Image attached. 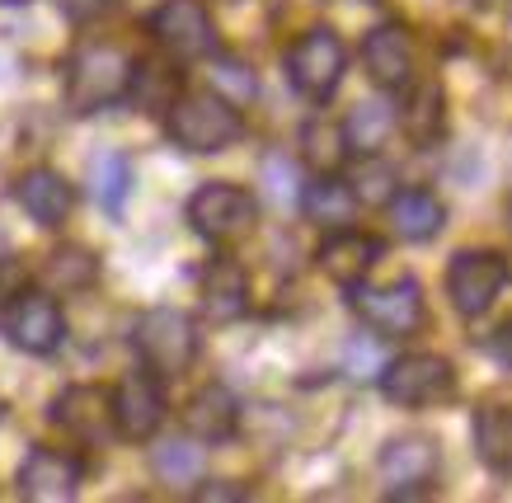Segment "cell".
<instances>
[{"mask_svg": "<svg viewBox=\"0 0 512 503\" xmlns=\"http://www.w3.org/2000/svg\"><path fill=\"white\" fill-rule=\"evenodd\" d=\"M376 386H381L390 405L433 409L442 400H451V391H456V367L442 353H400V358H386Z\"/></svg>", "mask_w": 512, "mask_h": 503, "instance_id": "8", "label": "cell"}, {"mask_svg": "<svg viewBox=\"0 0 512 503\" xmlns=\"http://www.w3.org/2000/svg\"><path fill=\"white\" fill-rule=\"evenodd\" d=\"M470 438H475V456H480L494 475H508L512 471V414L503 405L475 409Z\"/></svg>", "mask_w": 512, "mask_h": 503, "instance_id": "27", "label": "cell"}, {"mask_svg": "<svg viewBox=\"0 0 512 503\" xmlns=\"http://www.w3.org/2000/svg\"><path fill=\"white\" fill-rule=\"evenodd\" d=\"M264 184H268V193H273L278 207L296 203V198H301V170H296V160L282 156V151L264 156Z\"/></svg>", "mask_w": 512, "mask_h": 503, "instance_id": "33", "label": "cell"}, {"mask_svg": "<svg viewBox=\"0 0 512 503\" xmlns=\"http://www.w3.org/2000/svg\"><path fill=\"white\" fill-rule=\"evenodd\" d=\"M38 283H43V292H52V297H62V292H90V287L99 283V259H94L85 245H57V250L43 254Z\"/></svg>", "mask_w": 512, "mask_h": 503, "instance_id": "22", "label": "cell"}, {"mask_svg": "<svg viewBox=\"0 0 512 503\" xmlns=\"http://www.w3.org/2000/svg\"><path fill=\"white\" fill-rule=\"evenodd\" d=\"M343 292H348V306H353L357 320L372 334H381V339H409V334H419L423 320H428L423 287L414 283V278H390V283L362 278V283L343 287Z\"/></svg>", "mask_w": 512, "mask_h": 503, "instance_id": "4", "label": "cell"}, {"mask_svg": "<svg viewBox=\"0 0 512 503\" xmlns=\"http://www.w3.org/2000/svg\"><path fill=\"white\" fill-rule=\"evenodd\" d=\"M381 254H386V240L343 226V231H325V245L315 250V264L339 287H353V283H362V278H372V268L381 264Z\"/></svg>", "mask_w": 512, "mask_h": 503, "instance_id": "14", "label": "cell"}, {"mask_svg": "<svg viewBox=\"0 0 512 503\" xmlns=\"http://www.w3.org/2000/svg\"><path fill=\"white\" fill-rule=\"evenodd\" d=\"M109 5L113 0H57V10H62L71 24H90V19L109 15Z\"/></svg>", "mask_w": 512, "mask_h": 503, "instance_id": "35", "label": "cell"}, {"mask_svg": "<svg viewBox=\"0 0 512 503\" xmlns=\"http://www.w3.org/2000/svg\"><path fill=\"white\" fill-rule=\"evenodd\" d=\"M184 217L193 226V236H202L207 245H235V240H245L254 231L259 203H254V193L231 184V179H212L188 198Z\"/></svg>", "mask_w": 512, "mask_h": 503, "instance_id": "7", "label": "cell"}, {"mask_svg": "<svg viewBox=\"0 0 512 503\" xmlns=\"http://www.w3.org/2000/svg\"><path fill=\"white\" fill-rule=\"evenodd\" d=\"M301 212H306V221H315L320 231H343V226H353L357 221V198L348 193V184H343L334 170H325L320 179H311V184H301Z\"/></svg>", "mask_w": 512, "mask_h": 503, "instance_id": "21", "label": "cell"}, {"mask_svg": "<svg viewBox=\"0 0 512 503\" xmlns=\"http://www.w3.org/2000/svg\"><path fill=\"white\" fill-rule=\"evenodd\" d=\"M207 62H212V71H207V76H212V90H217L226 104L240 109V104H249V99H259V76H254V66H249L245 57L217 48Z\"/></svg>", "mask_w": 512, "mask_h": 503, "instance_id": "29", "label": "cell"}, {"mask_svg": "<svg viewBox=\"0 0 512 503\" xmlns=\"http://www.w3.org/2000/svg\"><path fill=\"white\" fill-rule=\"evenodd\" d=\"M52 424L62 428V433H71V438L90 442V447H99V442L113 438V405H109V391L104 386H66L57 400H52Z\"/></svg>", "mask_w": 512, "mask_h": 503, "instance_id": "15", "label": "cell"}, {"mask_svg": "<svg viewBox=\"0 0 512 503\" xmlns=\"http://www.w3.org/2000/svg\"><path fill=\"white\" fill-rule=\"evenodd\" d=\"M240 419H245V405H240V395L231 386H202L193 400L184 405V433L188 438H198L202 447H221V442H231L240 433Z\"/></svg>", "mask_w": 512, "mask_h": 503, "instance_id": "16", "label": "cell"}, {"mask_svg": "<svg viewBox=\"0 0 512 503\" xmlns=\"http://www.w3.org/2000/svg\"><path fill=\"white\" fill-rule=\"evenodd\" d=\"M386 367V348H381V334H357L353 344L343 348V372L353 381H376Z\"/></svg>", "mask_w": 512, "mask_h": 503, "instance_id": "32", "label": "cell"}, {"mask_svg": "<svg viewBox=\"0 0 512 503\" xmlns=\"http://www.w3.org/2000/svg\"><path fill=\"white\" fill-rule=\"evenodd\" d=\"M80 480H85V461L62 447H29V456L19 461V499L29 503L76 499Z\"/></svg>", "mask_w": 512, "mask_h": 503, "instance_id": "13", "label": "cell"}, {"mask_svg": "<svg viewBox=\"0 0 512 503\" xmlns=\"http://www.w3.org/2000/svg\"><path fill=\"white\" fill-rule=\"evenodd\" d=\"M132 348H137V362L146 372H156L160 381L184 377L188 367L198 362V320L179 306H151V311L137 315L132 325Z\"/></svg>", "mask_w": 512, "mask_h": 503, "instance_id": "3", "label": "cell"}, {"mask_svg": "<svg viewBox=\"0 0 512 503\" xmlns=\"http://www.w3.org/2000/svg\"><path fill=\"white\" fill-rule=\"evenodd\" d=\"M202 311L212 325H231L249 311V273L235 259H207L202 268Z\"/></svg>", "mask_w": 512, "mask_h": 503, "instance_id": "19", "label": "cell"}, {"mask_svg": "<svg viewBox=\"0 0 512 503\" xmlns=\"http://www.w3.org/2000/svg\"><path fill=\"white\" fill-rule=\"evenodd\" d=\"M127 80H132V52L123 43H109V38H90L62 66L66 109L76 113V118L113 109V104L127 99Z\"/></svg>", "mask_w": 512, "mask_h": 503, "instance_id": "1", "label": "cell"}, {"mask_svg": "<svg viewBox=\"0 0 512 503\" xmlns=\"http://www.w3.org/2000/svg\"><path fill=\"white\" fill-rule=\"evenodd\" d=\"M15 203L29 212L43 231H57L66 217H71V207H76V189H71V179L62 170H52V165H33L15 179Z\"/></svg>", "mask_w": 512, "mask_h": 503, "instance_id": "18", "label": "cell"}, {"mask_svg": "<svg viewBox=\"0 0 512 503\" xmlns=\"http://www.w3.org/2000/svg\"><path fill=\"white\" fill-rule=\"evenodd\" d=\"M184 90V80H179V66L165 57H132V80H127V99L137 104L141 113H165L174 104V95Z\"/></svg>", "mask_w": 512, "mask_h": 503, "instance_id": "23", "label": "cell"}, {"mask_svg": "<svg viewBox=\"0 0 512 503\" xmlns=\"http://www.w3.org/2000/svg\"><path fill=\"white\" fill-rule=\"evenodd\" d=\"M202 442L198 438H174V442H160L156 456H151V466L165 485H198L202 480Z\"/></svg>", "mask_w": 512, "mask_h": 503, "instance_id": "30", "label": "cell"}, {"mask_svg": "<svg viewBox=\"0 0 512 503\" xmlns=\"http://www.w3.org/2000/svg\"><path fill=\"white\" fill-rule=\"evenodd\" d=\"M0 330H5V339H10L19 353L52 358V353L66 344V315L52 292H43V287H19V292H10V297L0 301Z\"/></svg>", "mask_w": 512, "mask_h": 503, "instance_id": "6", "label": "cell"}, {"mask_svg": "<svg viewBox=\"0 0 512 503\" xmlns=\"http://www.w3.org/2000/svg\"><path fill=\"white\" fill-rule=\"evenodd\" d=\"M339 132H343L348 156H372V151H381V146L390 142V132H395V104H390V99H362L339 123Z\"/></svg>", "mask_w": 512, "mask_h": 503, "instance_id": "24", "label": "cell"}, {"mask_svg": "<svg viewBox=\"0 0 512 503\" xmlns=\"http://www.w3.org/2000/svg\"><path fill=\"white\" fill-rule=\"evenodd\" d=\"M362 66H367L376 90L400 95L404 85L414 80V43H409V33L400 24H376L362 38Z\"/></svg>", "mask_w": 512, "mask_h": 503, "instance_id": "17", "label": "cell"}, {"mask_svg": "<svg viewBox=\"0 0 512 503\" xmlns=\"http://www.w3.org/2000/svg\"><path fill=\"white\" fill-rule=\"evenodd\" d=\"M301 146H306V160L311 165H320V174L334 170L343 156H348V146H343V132L339 127H329V123H306V132H301Z\"/></svg>", "mask_w": 512, "mask_h": 503, "instance_id": "31", "label": "cell"}, {"mask_svg": "<svg viewBox=\"0 0 512 503\" xmlns=\"http://www.w3.org/2000/svg\"><path fill=\"white\" fill-rule=\"evenodd\" d=\"M127 193H132V160L123 151H94L90 156V198L99 212L123 217Z\"/></svg>", "mask_w": 512, "mask_h": 503, "instance_id": "26", "label": "cell"}, {"mask_svg": "<svg viewBox=\"0 0 512 503\" xmlns=\"http://www.w3.org/2000/svg\"><path fill=\"white\" fill-rule=\"evenodd\" d=\"M343 184L357 198V207H386L395 198V189H400V170L390 160H381V151H372V156L353 160V170L343 174Z\"/></svg>", "mask_w": 512, "mask_h": 503, "instance_id": "28", "label": "cell"}, {"mask_svg": "<svg viewBox=\"0 0 512 503\" xmlns=\"http://www.w3.org/2000/svg\"><path fill=\"white\" fill-rule=\"evenodd\" d=\"M113 405V438L123 442H151L170 414V400H165V381L156 372H127L118 386L109 391Z\"/></svg>", "mask_w": 512, "mask_h": 503, "instance_id": "11", "label": "cell"}, {"mask_svg": "<svg viewBox=\"0 0 512 503\" xmlns=\"http://www.w3.org/2000/svg\"><path fill=\"white\" fill-rule=\"evenodd\" d=\"M0 5H29V0H0Z\"/></svg>", "mask_w": 512, "mask_h": 503, "instance_id": "36", "label": "cell"}, {"mask_svg": "<svg viewBox=\"0 0 512 503\" xmlns=\"http://www.w3.org/2000/svg\"><path fill=\"white\" fill-rule=\"evenodd\" d=\"M395 127L414 146H433L442 137V90L437 85H404V104H395Z\"/></svg>", "mask_w": 512, "mask_h": 503, "instance_id": "25", "label": "cell"}, {"mask_svg": "<svg viewBox=\"0 0 512 503\" xmlns=\"http://www.w3.org/2000/svg\"><path fill=\"white\" fill-rule=\"evenodd\" d=\"M376 471L386 480L390 499H419V494H433L437 471H442V447L428 433H404V438H390L381 447V461Z\"/></svg>", "mask_w": 512, "mask_h": 503, "instance_id": "12", "label": "cell"}, {"mask_svg": "<svg viewBox=\"0 0 512 503\" xmlns=\"http://www.w3.org/2000/svg\"><path fill=\"white\" fill-rule=\"evenodd\" d=\"M508 287V259L498 250H456L447 264V297L456 315L480 320L494 311V301Z\"/></svg>", "mask_w": 512, "mask_h": 503, "instance_id": "9", "label": "cell"}, {"mask_svg": "<svg viewBox=\"0 0 512 503\" xmlns=\"http://www.w3.org/2000/svg\"><path fill=\"white\" fill-rule=\"evenodd\" d=\"M146 33L170 62H207L217 52V24L198 0H165L156 15L146 19Z\"/></svg>", "mask_w": 512, "mask_h": 503, "instance_id": "10", "label": "cell"}, {"mask_svg": "<svg viewBox=\"0 0 512 503\" xmlns=\"http://www.w3.org/2000/svg\"><path fill=\"white\" fill-rule=\"evenodd\" d=\"M282 76H287V85L301 99L329 104L334 90L343 85V76H348V48H343V38L334 29H325V24L306 29L292 48L282 52Z\"/></svg>", "mask_w": 512, "mask_h": 503, "instance_id": "5", "label": "cell"}, {"mask_svg": "<svg viewBox=\"0 0 512 503\" xmlns=\"http://www.w3.org/2000/svg\"><path fill=\"white\" fill-rule=\"evenodd\" d=\"M386 212H390L395 236L409 240V245H428V240H437L442 226H447V207L437 203V193H428V189H395Z\"/></svg>", "mask_w": 512, "mask_h": 503, "instance_id": "20", "label": "cell"}, {"mask_svg": "<svg viewBox=\"0 0 512 503\" xmlns=\"http://www.w3.org/2000/svg\"><path fill=\"white\" fill-rule=\"evenodd\" d=\"M165 137L188 156H221L245 137V118L217 90H179L165 113Z\"/></svg>", "mask_w": 512, "mask_h": 503, "instance_id": "2", "label": "cell"}, {"mask_svg": "<svg viewBox=\"0 0 512 503\" xmlns=\"http://www.w3.org/2000/svg\"><path fill=\"white\" fill-rule=\"evenodd\" d=\"M193 499H198V503H245L249 489L245 485H231V480H207V485L193 489Z\"/></svg>", "mask_w": 512, "mask_h": 503, "instance_id": "34", "label": "cell"}]
</instances>
